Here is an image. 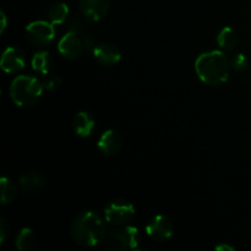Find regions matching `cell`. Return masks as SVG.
I'll return each instance as SVG.
<instances>
[{
    "label": "cell",
    "mask_w": 251,
    "mask_h": 251,
    "mask_svg": "<svg viewBox=\"0 0 251 251\" xmlns=\"http://www.w3.org/2000/svg\"><path fill=\"white\" fill-rule=\"evenodd\" d=\"M107 233L105 222L93 211L78 213L70 226L71 238L81 247H96L104 242Z\"/></svg>",
    "instance_id": "obj_1"
},
{
    "label": "cell",
    "mask_w": 251,
    "mask_h": 251,
    "mask_svg": "<svg viewBox=\"0 0 251 251\" xmlns=\"http://www.w3.org/2000/svg\"><path fill=\"white\" fill-rule=\"evenodd\" d=\"M230 59L222 50H210L199 55L195 61V71L206 85L220 86L229 78Z\"/></svg>",
    "instance_id": "obj_2"
},
{
    "label": "cell",
    "mask_w": 251,
    "mask_h": 251,
    "mask_svg": "<svg viewBox=\"0 0 251 251\" xmlns=\"http://www.w3.org/2000/svg\"><path fill=\"white\" fill-rule=\"evenodd\" d=\"M43 83L36 77L21 75L14 78L10 86L12 102L22 108L33 107L43 93Z\"/></svg>",
    "instance_id": "obj_3"
},
{
    "label": "cell",
    "mask_w": 251,
    "mask_h": 251,
    "mask_svg": "<svg viewBox=\"0 0 251 251\" xmlns=\"http://www.w3.org/2000/svg\"><path fill=\"white\" fill-rule=\"evenodd\" d=\"M108 248L113 250H131L139 247L140 233L132 226H120L108 230L104 239Z\"/></svg>",
    "instance_id": "obj_4"
},
{
    "label": "cell",
    "mask_w": 251,
    "mask_h": 251,
    "mask_svg": "<svg viewBox=\"0 0 251 251\" xmlns=\"http://www.w3.org/2000/svg\"><path fill=\"white\" fill-rule=\"evenodd\" d=\"M135 207L132 203L124 200L112 201L104 208V220L114 227L126 226L134 220Z\"/></svg>",
    "instance_id": "obj_5"
},
{
    "label": "cell",
    "mask_w": 251,
    "mask_h": 251,
    "mask_svg": "<svg viewBox=\"0 0 251 251\" xmlns=\"http://www.w3.org/2000/svg\"><path fill=\"white\" fill-rule=\"evenodd\" d=\"M26 39L36 47H47L55 38V28L50 21H34L25 29Z\"/></svg>",
    "instance_id": "obj_6"
},
{
    "label": "cell",
    "mask_w": 251,
    "mask_h": 251,
    "mask_svg": "<svg viewBox=\"0 0 251 251\" xmlns=\"http://www.w3.org/2000/svg\"><path fill=\"white\" fill-rule=\"evenodd\" d=\"M58 50L64 58L69 59V60L78 59L86 51L83 36L70 29L59 41Z\"/></svg>",
    "instance_id": "obj_7"
},
{
    "label": "cell",
    "mask_w": 251,
    "mask_h": 251,
    "mask_svg": "<svg viewBox=\"0 0 251 251\" xmlns=\"http://www.w3.org/2000/svg\"><path fill=\"white\" fill-rule=\"evenodd\" d=\"M146 233L154 242H166L174 233V226L166 216H154L146 226Z\"/></svg>",
    "instance_id": "obj_8"
},
{
    "label": "cell",
    "mask_w": 251,
    "mask_h": 251,
    "mask_svg": "<svg viewBox=\"0 0 251 251\" xmlns=\"http://www.w3.org/2000/svg\"><path fill=\"white\" fill-rule=\"evenodd\" d=\"M81 15L86 20L98 22L107 16L109 11L110 0H80L78 1Z\"/></svg>",
    "instance_id": "obj_9"
},
{
    "label": "cell",
    "mask_w": 251,
    "mask_h": 251,
    "mask_svg": "<svg viewBox=\"0 0 251 251\" xmlns=\"http://www.w3.org/2000/svg\"><path fill=\"white\" fill-rule=\"evenodd\" d=\"M0 65H1L2 70L7 74L19 73L26 65V58H25L24 51L15 47L6 48L2 53Z\"/></svg>",
    "instance_id": "obj_10"
},
{
    "label": "cell",
    "mask_w": 251,
    "mask_h": 251,
    "mask_svg": "<svg viewBox=\"0 0 251 251\" xmlns=\"http://www.w3.org/2000/svg\"><path fill=\"white\" fill-rule=\"evenodd\" d=\"M93 56L96 61L103 66H112L119 63L122 59V53L119 48L112 43L97 44L93 50Z\"/></svg>",
    "instance_id": "obj_11"
},
{
    "label": "cell",
    "mask_w": 251,
    "mask_h": 251,
    "mask_svg": "<svg viewBox=\"0 0 251 251\" xmlns=\"http://www.w3.org/2000/svg\"><path fill=\"white\" fill-rule=\"evenodd\" d=\"M97 146L104 156H115L122 149L123 139L115 130H107L100 135Z\"/></svg>",
    "instance_id": "obj_12"
},
{
    "label": "cell",
    "mask_w": 251,
    "mask_h": 251,
    "mask_svg": "<svg viewBox=\"0 0 251 251\" xmlns=\"http://www.w3.org/2000/svg\"><path fill=\"white\" fill-rule=\"evenodd\" d=\"M96 126L95 118L87 112H78L73 119V129L80 137H88Z\"/></svg>",
    "instance_id": "obj_13"
},
{
    "label": "cell",
    "mask_w": 251,
    "mask_h": 251,
    "mask_svg": "<svg viewBox=\"0 0 251 251\" xmlns=\"http://www.w3.org/2000/svg\"><path fill=\"white\" fill-rule=\"evenodd\" d=\"M20 186L22 190L26 191L27 194H34L41 190L44 185V178L39 172L28 171L25 172L19 178Z\"/></svg>",
    "instance_id": "obj_14"
},
{
    "label": "cell",
    "mask_w": 251,
    "mask_h": 251,
    "mask_svg": "<svg viewBox=\"0 0 251 251\" xmlns=\"http://www.w3.org/2000/svg\"><path fill=\"white\" fill-rule=\"evenodd\" d=\"M217 43L222 50H226V51L233 50L238 44L237 31L229 26L223 27L217 36Z\"/></svg>",
    "instance_id": "obj_15"
},
{
    "label": "cell",
    "mask_w": 251,
    "mask_h": 251,
    "mask_svg": "<svg viewBox=\"0 0 251 251\" xmlns=\"http://www.w3.org/2000/svg\"><path fill=\"white\" fill-rule=\"evenodd\" d=\"M31 65L36 73L47 75V74H49L51 65H53V58L48 51L39 50L32 58Z\"/></svg>",
    "instance_id": "obj_16"
},
{
    "label": "cell",
    "mask_w": 251,
    "mask_h": 251,
    "mask_svg": "<svg viewBox=\"0 0 251 251\" xmlns=\"http://www.w3.org/2000/svg\"><path fill=\"white\" fill-rule=\"evenodd\" d=\"M69 6L63 1L54 2L48 10V19L53 25H63L68 20Z\"/></svg>",
    "instance_id": "obj_17"
},
{
    "label": "cell",
    "mask_w": 251,
    "mask_h": 251,
    "mask_svg": "<svg viewBox=\"0 0 251 251\" xmlns=\"http://www.w3.org/2000/svg\"><path fill=\"white\" fill-rule=\"evenodd\" d=\"M36 244V235L31 228H22L16 237V248L19 250H29Z\"/></svg>",
    "instance_id": "obj_18"
},
{
    "label": "cell",
    "mask_w": 251,
    "mask_h": 251,
    "mask_svg": "<svg viewBox=\"0 0 251 251\" xmlns=\"http://www.w3.org/2000/svg\"><path fill=\"white\" fill-rule=\"evenodd\" d=\"M0 193H1V203L2 205H9L15 200L17 195L16 186L12 184V181L7 178L0 179Z\"/></svg>",
    "instance_id": "obj_19"
},
{
    "label": "cell",
    "mask_w": 251,
    "mask_h": 251,
    "mask_svg": "<svg viewBox=\"0 0 251 251\" xmlns=\"http://www.w3.org/2000/svg\"><path fill=\"white\" fill-rule=\"evenodd\" d=\"M230 65L235 71H244L249 65V59L244 53H237L230 58Z\"/></svg>",
    "instance_id": "obj_20"
},
{
    "label": "cell",
    "mask_w": 251,
    "mask_h": 251,
    "mask_svg": "<svg viewBox=\"0 0 251 251\" xmlns=\"http://www.w3.org/2000/svg\"><path fill=\"white\" fill-rule=\"evenodd\" d=\"M60 82H61V80L58 77V76L48 75V74H47V77L42 81L44 90H47V91H54L55 88L59 87Z\"/></svg>",
    "instance_id": "obj_21"
},
{
    "label": "cell",
    "mask_w": 251,
    "mask_h": 251,
    "mask_svg": "<svg viewBox=\"0 0 251 251\" xmlns=\"http://www.w3.org/2000/svg\"><path fill=\"white\" fill-rule=\"evenodd\" d=\"M85 22L82 21V20L80 19V17H76V19L73 20V22H71V27L70 29L71 31L76 32V33L81 34V36H85Z\"/></svg>",
    "instance_id": "obj_22"
},
{
    "label": "cell",
    "mask_w": 251,
    "mask_h": 251,
    "mask_svg": "<svg viewBox=\"0 0 251 251\" xmlns=\"http://www.w3.org/2000/svg\"><path fill=\"white\" fill-rule=\"evenodd\" d=\"M9 232H10L9 223L6 222L5 218H1V221H0V243H1V244L6 240V238L9 237Z\"/></svg>",
    "instance_id": "obj_23"
},
{
    "label": "cell",
    "mask_w": 251,
    "mask_h": 251,
    "mask_svg": "<svg viewBox=\"0 0 251 251\" xmlns=\"http://www.w3.org/2000/svg\"><path fill=\"white\" fill-rule=\"evenodd\" d=\"M0 20H1V29H0V31H1V33H4L5 28H6L7 26V17L6 15L4 14V11H0Z\"/></svg>",
    "instance_id": "obj_24"
},
{
    "label": "cell",
    "mask_w": 251,
    "mask_h": 251,
    "mask_svg": "<svg viewBox=\"0 0 251 251\" xmlns=\"http://www.w3.org/2000/svg\"><path fill=\"white\" fill-rule=\"evenodd\" d=\"M215 250H218V251H226V250L234 251V248L230 247V245H228V244H220V245H217V247H215Z\"/></svg>",
    "instance_id": "obj_25"
}]
</instances>
